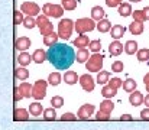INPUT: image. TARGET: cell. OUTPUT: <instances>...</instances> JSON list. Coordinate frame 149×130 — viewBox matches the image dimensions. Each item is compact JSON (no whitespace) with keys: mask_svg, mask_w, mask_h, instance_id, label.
<instances>
[{"mask_svg":"<svg viewBox=\"0 0 149 130\" xmlns=\"http://www.w3.org/2000/svg\"><path fill=\"white\" fill-rule=\"evenodd\" d=\"M47 87H48V83L45 80H38L32 86V97L35 100H42L47 95Z\"/></svg>","mask_w":149,"mask_h":130,"instance_id":"obj_6","label":"cell"},{"mask_svg":"<svg viewBox=\"0 0 149 130\" xmlns=\"http://www.w3.org/2000/svg\"><path fill=\"white\" fill-rule=\"evenodd\" d=\"M51 104H52L54 108H59V107L64 106V98H62L61 95H54V97L51 98Z\"/></svg>","mask_w":149,"mask_h":130,"instance_id":"obj_36","label":"cell"},{"mask_svg":"<svg viewBox=\"0 0 149 130\" xmlns=\"http://www.w3.org/2000/svg\"><path fill=\"white\" fill-rule=\"evenodd\" d=\"M45 59H47V52L44 49H36L32 54V61L36 62V64H42Z\"/></svg>","mask_w":149,"mask_h":130,"instance_id":"obj_20","label":"cell"},{"mask_svg":"<svg viewBox=\"0 0 149 130\" xmlns=\"http://www.w3.org/2000/svg\"><path fill=\"white\" fill-rule=\"evenodd\" d=\"M23 25H25V28H28V29H33V28L36 26V20H35L32 16H26V17H23Z\"/></svg>","mask_w":149,"mask_h":130,"instance_id":"obj_39","label":"cell"},{"mask_svg":"<svg viewBox=\"0 0 149 130\" xmlns=\"http://www.w3.org/2000/svg\"><path fill=\"white\" fill-rule=\"evenodd\" d=\"M72 29H74V22L71 19H61V22L58 23V38L68 41L71 38Z\"/></svg>","mask_w":149,"mask_h":130,"instance_id":"obj_2","label":"cell"},{"mask_svg":"<svg viewBox=\"0 0 149 130\" xmlns=\"http://www.w3.org/2000/svg\"><path fill=\"white\" fill-rule=\"evenodd\" d=\"M42 111H44L42 104H39L38 101H35V103H32V104L29 106V114H31V116L38 117V116H41V114H42Z\"/></svg>","mask_w":149,"mask_h":130,"instance_id":"obj_24","label":"cell"},{"mask_svg":"<svg viewBox=\"0 0 149 130\" xmlns=\"http://www.w3.org/2000/svg\"><path fill=\"white\" fill-rule=\"evenodd\" d=\"M88 58H90V54H88V49H86V48H80V49L77 51V54H75V59H77V62H80V64L86 62Z\"/></svg>","mask_w":149,"mask_h":130,"instance_id":"obj_19","label":"cell"},{"mask_svg":"<svg viewBox=\"0 0 149 130\" xmlns=\"http://www.w3.org/2000/svg\"><path fill=\"white\" fill-rule=\"evenodd\" d=\"M15 48H16L17 51L25 52L28 48H31V39L26 38V36H20V38H17L16 42H15Z\"/></svg>","mask_w":149,"mask_h":130,"instance_id":"obj_11","label":"cell"},{"mask_svg":"<svg viewBox=\"0 0 149 130\" xmlns=\"http://www.w3.org/2000/svg\"><path fill=\"white\" fill-rule=\"evenodd\" d=\"M120 120H126V122H130V120H133V117H132L130 114H123V116H120Z\"/></svg>","mask_w":149,"mask_h":130,"instance_id":"obj_51","label":"cell"},{"mask_svg":"<svg viewBox=\"0 0 149 130\" xmlns=\"http://www.w3.org/2000/svg\"><path fill=\"white\" fill-rule=\"evenodd\" d=\"M129 31H130L132 35H142V32H143V23L133 20V22L129 25Z\"/></svg>","mask_w":149,"mask_h":130,"instance_id":"obj_23","label":"cell"},{"mask_svg":"<svg viewBox=\"0 0 149 130\" xmlns=\"http://www.w3.org/2000/svg\"><path fill=\"white\" fill-rule=\"evenodd\" d=\"M141 117L143 119V120H149V108H143L142 111H141Z\"/></svg>","mask_w":149,"mask_h":130,"instance_id":"obj_49","label":"cell"},{"mask_svg":"<svg viewBox=\"0 0 149 130\" xmlns=\"http://www.w3.org/2000/svg\"><path fill=\"white\" fill-rule=\"evenodd\" d=\"M31 61H32V56H31L28 52H22V54H19V56H17V62H19L20 67H26V65H29Z\"/></svg>","mask_w":149,"mask_h":130,"instance_id":"obj_27","label":"cell"},{"mask_svg":"<svg viewBox=\"0 0 149 130\" xmlns=\"http://www.w3.org/2000/svg\"><path fill=\"white\" fill-rule=\"evenodd\" d=\"M132 3H139V1H142V0H130Z\"/></svg>","mask_w":149,"mask_h":130,"instance_id":"obj_54","label":"cell"},{"mask_svg":"<svg viewBox=\"0 0 149 130\" xmlns=\"http://www.w3.org/2000/svg\"><path fill=\"white\" fill-rule=\"evenodd\" d=\"M78 83L81 84L83 90H84V91H87V92L93 91V90H94V87H96V81L93 80V77H91L90 74H84V75H81V77L78 78Z\"/></svg>","mask_w":149,"mask_h":130,"instance_id":"obj_9","label":"cell"},{"mask_svg":"<svg viewBox=\"0 0 149 130\" xmlns=\"http://www.w3.org/2000/svg\"><path fill=\"white\" fill-rule=\"evenodd\" d=\"M75 7H77V0H62L64 10H74Z\"/></svg>","mask_w":149,"mask_h":130,"instance_id":"obj_37","label":"cell"},{"mask_svg":"<svg viewBox=\"0 0 149 130\" xmlns=\"http://www.w3.org/2000/svg\"><path fill=\"white\" fill-rule=\"evenodd\" d=\"M138 42L136 41H127V42L125 43V52L127 54V55H135L136 52H138Z\"/></svg>","mask_w":149,"mask_h":130,"instance_id":"obj_22","label":"cell"},{"mask_svg":"<svg viewBox=\"0 0 149 130\" xmlns=\"http://www.w3.org/2000/svg\"><path fill=\"white\" fill-rule=\"evenodd\" d=\"M86 68L90 72H99V71H101V68H103V55L99 54V52L93 54L86 61Z\"/></svg>","mask_w":149,"mask_h":130,"instance_id":"obj_4","label":"cell"},{"mask_svg":"<svg viewBox=\"0 0 149 130\" xmlns=\"http://www.w3.org/2000/svg\"><path fill=\"white\" fill-rule=\"evenodd\" d=\"M123 70H125V65H123L122 61H114L111 64V71L113 72H122Z\"/></svg>","mask_w":149,"mask_h":130,"instance_id":"obj_43","label":"cell"},{"mask_svg":"<svg viewBox=\"0 0 149 130\" xmlns=\"http://www.w3.org/2000/svg\"><path fill=\"white\" fill-rule=\"evenodd\" d=\"M109 32H110L111 38L117 41V39H120V38L125 35V32H126V28H125V26H122V25H114V26H111V29H110Z\"/></svg>","mask_w":149,"mask_h":130,"instance_id":"obj_14","label":"cell"},{"mask_svg":"<svg viewBox=\"0 0 149 130\" xmlns=\"http://www.w3.org/2000/svg\"><path fill=\"white\" fill-rule=\"evenodd\" d=\"M142 12H143V16H145V19H146V20H149V6L143 7V9H142Z\"/></svg>","mask_w":149,"mask_h":130,"instance_id":"obj_52","label":"cell"},{"mask_svg":"<svg viewBox=\"0 0 149 130\" xmlns=\"http://www.w3.org/2000/svg\"><path fill=\"white\" fill-rule=\"evenodd\" d=\"M88 49L91 51V52H99L100 49H101V42H100L99 39H94V41H90L88 43Z\"/></svg>","mask_w":149,"mask_h":130,"instance_id":"obj_40","label":"cell"},{"mask_svg":"<svg viewBox=\"0 0 149 130\" xmlns=\"http://www.w3.org/2000/svg\"><path fill=\"white\" fill-rule=\"evenodd\" d=\"M20 12L22 13H26L28 16H36V15H39V12H41V7L36 4V3H33V1H25V3H22V6H20Z\"/></svg>","mask_w":149,"mask_h":130,"instance_id":"obj_8","label":"cell"},{"mask_svg":"<svg viewBox=\"0 0 149 130\" xmlns=\"http://www.w3.org/2000/svg\"><path fill=\"white\" fill-rule=\"evenodd\" d=\"M129 103L133 106V107H138V106H141L142 103H143V95H142V92L141 91H133V92H130V95H129Z\"/></svg>","mask_w":149,"mask_h":130,"instance_id":"obj_12","label":"cell"},{"mask_svg":"<svg viewBox=\"0 0 149 130\" xmlns=\"http://www.w3.org/2000/svg\"><path fill=\"white\" fill-rule=\"evenodd\" d=\"M94 110H96V108H94V104H84V106H81L80 110H78V117L83 119V120H87L90 116H93Z\"/></svg>","mask_w":149,"mask_h":130,"instance_id":"obj_10","label":"cell"},{"mask_svg":"<svg viewBox=\"0 0 149 130\" xmlns=\"http://www.w3.org/2000/svg\"><path fill=\"white\" fill-rule=\"evenodd\" d=\"M61 120H64V122L65 120H71L72 122V120H77V116H74L72 113H64L62 117H61Z\"/></svg>","mask_w":149,"mask_h":130,"instance_id":"obj_45","label":"cell"},{"mask_svg":"<svg viewBox=\"0 0 149 130\" xmlns=\"http://www.w3.org/2000/svg\"><path fill=\"white\" fill-rule=\"evenodd\" d=\"M96 28H97V31H99L100 33H107L111 29V23L107 19H101V20H99L96 23Z\"/></svg>","mask_w":149,"mask_h":130,"instance_id":"obj_15","label":"cell"},{"mask_svg":"<svg viewBox=\"0 0 149 130\" xmlns=\"http://www.w3.org/2000/svg\"><path fill=\"white\" fill-rule=\"evenodd\" d=\"M132 16H133V20L135 22H141V23H143L146 19H145V16H143V12L142 10H135V12H132Z\"/></svg>","mask_w":149,"mask_h":130,"instance_id":"obj_42","label":"cell"},{"mask_svg":"<svg viewBox=\"0 0 149 130\" xmlns=\"http://www.w3.org/2000/svg\"><path fill=\"white\" fill-rule=\"evenodd\" d=\"M19 90H20L23 98H29V97L32 95V86H31L29 83H22V84L19 86Z\"/></svg>","mask_w":149,"mask_h":130,"instance_id":"obj_28","label":"cell"},{"mask_svg":"<svg viewBox=\"0 0 149 130\" xmlns=\"http://www.w3.org/2000/svg\"><path fill=\"white\" fill-rule=\"evenodd\" d=\"M56 42H58V33H55V32L44 36V45L45 46H52V45H55Z\"/></svg>","mask_w":149,"mask_h":130,"instance_id":"obj_29","label":"cell"},{"mask_svg":"<svg viewBox=\"0 0 149 130\" xmlns=\"http://www.w3.org/2000/svg\"><path fill=\"white\" fill-rule=\"evenodd\" d=\"M13 22H15V25L23 23V15H22V12H19V10H15L13 12Z\"/></svg>","mask_w":149,"mask_h":130,"instance_id":"obj_44","label":"cell"},{"mask_svg":"<svg viewBox=\"0 0 149 130\" xmlns=\"http://www.w3.org/2000/svg\"><path fill=\"white\" fill-rule=\"evenodd\" d=\"M143 103H145V106L149 108V94L146 95V97H143Z\"/></svg>","mask_w":149,"mask_h":130,"instance_id":"obj_53","label":"cell"},{"mask_svg":"<svg viewBox=\"0 0 149 130\" xmlns=\"http://www.w3.org/2000/svg\"><path fill=\"white\" fill-rule=\"evenodd\" d=\"M22 98H23V95H22V92H20L19 87H16V88H15V101L17 103V101H20Z\"/></svg>","mask_w":149,"mask_h":130,"instance_id":"obj_48","label":"cell"},{"mask_svg":"<svg viewBox=\"0 0 149 130\" xmlns=\"http://www.w3.org/2000/svg\"><path fill=\"white\" fill-rule=\"evenodd\" d=\"M143 84H145V88H146V91L149 92V72L143 77Z\"/></svg>","mask_w":149,"mask_h":130,"instance_id":"obj_50","label":"cell"},{"mask_svg":"<svg viewBox=\"0 0 149 130\" xmlns=\"http://www.w3.org/2000/svg\"><path fill=\"white\" fill-rule=\"evenodd\" d=\"M47 59L54 65L55 70H68L75 61V52L72 46L67 43H55L49 46Z\"/></svg>","mask_w":149,"mask_h":130,"instance_id":"obj_1","label":"cell"},{"mask_svg":"<svg viewBox=\"0 0 149 130\" xmlns=\"http://www.w3.org/2000/svg\"><path fill=\"white\" fill-rule=\"evenodd\" d=\"M113 108H114V103L111 100H109V98H106L104 101L100 103V111H103V113L110 114L113 111Z\"/></svg>","mask_w":149,"mask_h":130,"instance_id":"obj_21","label":"cell"},{"mask_svg":"<svg viewBox=\"0 0 149 130\" xmlns=\"http://www.w3.org/2000/svg\"><path fill=\"white\" fill-rule=\"evenodd\" d=\"M28 77H29V71H28L25 67H17V68L15 70V78H16V80L25 81V80H28Z\"/></svg>","mask_w":149,"mask_h":130,"instance_id":"obj_17","label":"cell"},{"mask_svg":"<svg viewBox=\"0 0 149 130\" xmlns=\"http://www.w3.org/2000/svg\"><path fill=\"white\" fill-rule=\"evenodd\" d=\"M74 46H78V49L80 48H86V46H88V43H90V39H88V36L87 35H80V36H77V39H74Z\"/></svg>","mask_w":149,"mask_h":130,"instance_id":"obj_26","label":"cell"},{"mask_svg":"<svg viewBox=\"0 0 149 130\" xmlns=\"http://www.w3.org/2000/svg\"><path fill=\"white\" fill-rule=\"evenodd\" d=\"M74 29L77 31L78 35H83L86 32H91L96 29V22L93 19H88V17H81V19H77V22L74 23Z\"/></svg>","mask_w":149,"mask_h":130,"instance_id":"obj_3","label":"cell"},{"mask_svg":"<svg viewBox=\"0 0 149 130\" xmlns=\"http://www.w3.org/2000/svg\"><path fill=\"white\" fill-rule=\"evenodd\" d=\"M117 7H119V10H117V12H119V15H120V16H123V17L130 16V15H132V12H133V10H132L130 3H120Z\"/></svg>","mask_w":149,"mask_h":130,"instance_id":"obj_16","label":"cell"},{"mask_svg":"<svg viewBox=\"0 0 149 130\" xmlns=\"http://www.w3.org/2000/svg\"><path fill=\"white\" fill-rule=\"evenodd\" d=\"M104 15H106V12L103 10V7H100V6H94L93 9H91V19L93 20H101V19H104Z\"/></svg>","mask_w":149,"mask_h":130,"instance_id":"obj_25","label":"cell"},{"mask_svg":"<svg viewBox=\"0 0 149 130\" xmlns=\"http://www.w3.org/2000/svg\"><path fill=\"white\" fill-rule=\"evenodd\" d=\"M42 113H44V117H45L47 120H55V117H56V111H55V108H54V107H51V108H45Z\"/></svg>","mask_w":149,"mask_h":130,"instance_id":"obj_38","label":"cell"},{"mask_svg":"<svg viewBox=\"0 0 149 130\" xmlns=\"http://www.w3.org/2000/svg\"><path fill=\"white\" fill-rule=\"evenodd\" d=\"M61 80H62V77H61L59 72H52V74H49V77H48V83H49L51 86H58L61 83Z\"/></svg>","mask_w":149,"mask_h":130,"instance_id":"obj_35","label":"cell"},{"mask_svg":"<svg viewBox=\"0 0 149 130\" xmlns=\"http://www.w3.org/2000/svg\"><path fill=\"white\" fill-rule=\"evenodd\" d=\"M120 3H123V0H106V4L109 7H117Z\"/></svg>","mask_w":149,"mask_h":130,"instance_id":"obj_46","label":"cell"},{"mask_svg":"<svg viewBox=\"0 0 149 130\" xmlns=\"http://www.w3.org/2000/svg\"><path fill=\"white\" fill-rule=\"evenodd\" d=\"M96 119L97 120H109L110 119V116L107 114V113H103V111H97V114H96Z\"/></svg>","mask_w":149,"mask_h":130,"instance_id":"obj_47","label":"cell"},{"mask_svg":"<svg viewBox=\"0 0 149 130\" xmlns=\"http://www.w3.org/2000/svg\"><path fill=\"white\" fill-rule=\"evenodd\" d=\"M107 84L111 87V88H114V90H119V88L122 87V84H123V80H120V78L114 77V78L109 80V83H107Z\"/></svg>","mask_w":149,"mask_h":130,"instance_id":"obj_41","label":"cell"},{"mask_svg":"<svg viewBox=\"0 0 149 130\" xmlns=\"http://www.w3.org/2000/svg\"><path fill=\"white\" fill-rule=\"evenodd\" d=\"M123 90L126 91V92H133L135 90H136V81L135 80H132V78H127L126 81H123Z\"/></svg>","mask_w":149,"mask_h":130,"instance_id":"obj_31","label":"cell"},{"mask_svg":"<svg viewBox=\"0 0 149 130\" xmlns=\"http://www.w3.org/2000/svg\"><path fill=\"white\" fill-rule=\"evenodd\" d=\"M42 12L47 17H61L64 13L62 6L59 4H54V3H47L42 6Z\"/></svg>","mask_w":149,"mask_h":130,"instance_id":"obj_5","label":"cell"},{"mask_svg":"<svg viewBox=\"0 0 149 130\" xmlns=\"http://www.w3.org/2000/svg\"><path fill=\"white\" fill-rule=\"evenodd\" d=\"M29 119V111L23 108H16L15 110V120H28Z\"/></svg>","mask_w":149,"mask_h":130,"instance_id":"obj_33","label":"cell"},{"mask_svg":"<svg viewBox=\"0 0 149 130\" xmlns=\"http://www.w3.org/2000/svg\"><path fill=\"white\" fill-rule=\"evenodd\" d=\"M123 49H125L123 43H120L119 41H114V42H111L109 45V52H110L111 56H119L123 52Z\"/></svg>","mask_w":149,"mask_h":130,"instance_id":"obj_13","label":"cell"},{"mask_svg":"<svg viewBox=\"0 0 149 130\" xmlns=\"http://www.w3.org/2000/svg\"><path fill=\"white\" fill-rule=\"evenodd\" d=\"M109 80H110V74H109V71H99L97 72V83L99 84H106V83H109Z\"/></svg>","mask_w":149,"mask_h":130,"instance_id":"obj_34","label":"cell"},{"mask_svg":"<svg viewBox=\"0 0 149 130\" xmlns=\"http://www.w3.org/2000/svg\"><path fill=\"white\" fill-rule=\"evenodd\" d=\"M36 26L39 28V31H41V33L45 36V35H49L54 32V25L49 22V19L45 16V15H41V16H38V19H36Z\"/></svg>","mask_w":149,"mask_h":130,"instance_id":"obj_7","label":"cell"},{"mask_svg":"<svg viewBox=\"0 0 149 130\" xmlns=\"http://www.w3.org/2000/svg\"><path fill=\"white\" fill-rule=\"evenodd\" d=\"M136 58H138V61H141V62L149 61V49L148 48L138 49V52H136Z\"/></svg>","mask_w":149,"mask_h":130,"instance_id":"obj_32","label":"cell"},{"mask_svg":"<svg viewBox=\"0 0 149 130\" xmlns=\"http://www.w3.org/2000/svg\"><path fill=\"white\" fill-rule=\"evenodd\" d=\"M64 81L67 83V84H70V86H72V84H75L77 81H78V75H77V72L75 71H65V74H64Z\"/></svg>","mask_w":149,"mask_h":130,"instance_id":"obj_18","label":"cell"},{"mask_svg":"<svg viewBox=\"0 0 149 130\" xmlns=\"http://www.w3.org/2000/svg\"><path fill=\"white\" fill-rule=\"evenodd\" d=\"M117 94V90H114V88H111V87L109 86H104L101 88V95L104 97V98H111V97H114Z\"/></svg>","mask_w":149,"mask_h":130,"instance_id":"obj_30","label":"cell"}]
</instances>
